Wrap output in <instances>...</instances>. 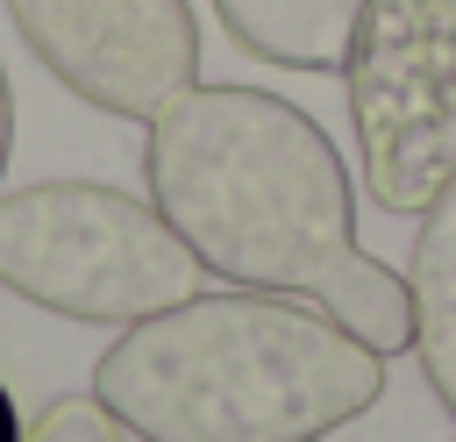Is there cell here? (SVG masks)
Segmentation results:
<instances>
[{
  "instance_id": "obj_2",
  "label": "cell",
  "mask_w": 456,
  "mask_h": 442,
  "mask_svg": "<svg viewBox=\"0 0 456 442\" xmlns=\"http://www.w3.org/2000/svg\"><path fill=\"white\" fill-rule=\"evenodd\" d=\"M378 392V349L314 299L249 285L128 321L93 364V399L135 442H321Z\"/></svg>"
},
{
  "instance_id": "obj_4",
  "label": "cell",
  "mask_w": 456,
  "mask_h": 442,
  "mask_svg": "<svg viewBox=\"0 0 456 442\" xmlns=\"http://www.w3.org/2000/svg\"><path fill=\"white\" fill-rule=\"evenodd\" d=\"M342 93L370 207L428 214L456 178V0H363Z\"/></svg>"
},
{
  "instance_id": "obj_5",
  "label": "cell",
  "mask_w": 456,
  "mask_h": 442,
  "mask_svg": "<svg viewBox=\"0 0 456 442\" xmlns=\"http://www.w3.org/2000/svg\"><path fill=\"white\" fill-rule=\"evenodd\" d=\"M36 64L114 121H157L200 86V21L185 0H7Z\"/></svg>"
},
{
  "instance_id": "obj_7",
  "label": "cell",
  "mask_w": 456,
  "mask_h": 442,
  "mask_svg": "<svg viewBox=\"0 0 456 442\" xmlns=\"http://www.w3.org/2000/svg\"><path fill=\"white\" fill-rule=\"evenodd\" d=\"M221 29L285 71H342L363 0H214Z\"/></svg>"
},
{
  "instance_id": "obj_9",
  "label": "cell",
  "mask_w": 456,
  "mask_h": 442,
  "mask_svg": "<svg viewBox=\"0 0 456 442\" xmlns=\"http://www.w3.org/2000/svg\"><path fill=\"white\" fill-rule=\"evenodd\" d=\"M7 157H14V93H7V71H0V178H7Z\"/></svg>"
},
{
  "instance_id": "obj_10",
  "label": "cell",
  "mask_w": 456,
  "mask_h": 442,
  "mask_svg": "<svg viewBox=\"0 0 456 442\" xmlns=\"http://www.w3.org/2000/svg\"><path fill=\"white\" fill-rule=\"evenodd\" d=\"M0 442H21V413H14V399H7V385H0Z\"/></svg>"
},
{
  "instance_id": "obj_6",
  "label": "cell",
  "mask_w": 456,
  "mask_h": 442,
  "mask_svg": "<svg viewBox=\"0 0 456 442\" xmlns=\"http://www.w3.org/2000/svg\"><path fill=\"white\" fill-rule=\"evenodd\" d=\"M406 299H413V356L442 413L456 421V178L428 200L413 257H406Z\"/></svg>"
},
{
  "instance_id": "obj_1",
  "label": "cell",
  "mask_w": 456,
  "mask_h": 442,
  "mask_svg": "<svg viewBox=\"0 0 456 442\" xmlns=\"http://www.w3.org/2000/svg\"><path fill=\"white\" fill-rule=\"evenodd\" d=\"M150 207L221 285L299 292L363 349H413V299L356 242V185L328 128L264 86H192L142 143Z\"/></svg>"
},
{
  "instance_id": "obj_8",
  "label": "cell",
  "mask_w": 456,
  "mask_h": 442,
  "mask_svg": "<svg viewBox=\"0 0 456 442\" xmlns=\"http://www.w3.org/2000/svg\"><path fill=\"white\" fill-rule=\"evenodd\" d=\"M21 442H128V428L86 392V399H50V406L21 428Z\"/></svg>"
},
{
  "instance_id": "obj_3",
  "label": "cell",
  "mask_w": 456,
  "mask_h": 442,
  "mask_svg": "<svg viewBox=\"0 0 456 442\" xmlns=\"http://www.w3.org/2000/svg\"><path fill=\"white\" fill-rule=\"evenodd\" d=\"M0 285L43 314L128 328L200 292L178 228L100 178H43L0 192Z\"/></svg>"
}]
</instances>
